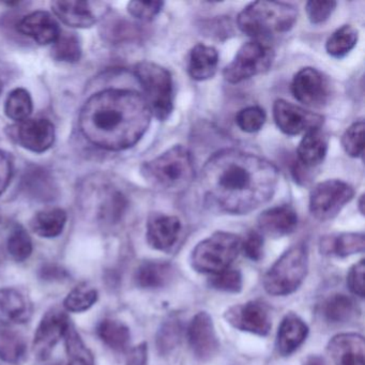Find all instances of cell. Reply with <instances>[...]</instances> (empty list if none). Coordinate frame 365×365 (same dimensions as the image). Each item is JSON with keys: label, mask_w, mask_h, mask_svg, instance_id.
<instances>
[{"label": "cell", "mask_w": 365, "mask_h": 365, "mask_svg": "<svg viewBox=\"0 0 365 365\" xmlns=\"http://www.w3.org/2000/svg\"><path fill=\"white\" fill-rule=\"evenodd\" d=\"M336 8L335 1H322V0H312L307 4V16L313 24H322L326 22Z\"/></svg>", "instance_id": "cell-43"}, {"label": "cell", "mask_w": 365, "mask_h": 365, "mask_svg": "<svg viewBox=\"0 0 365 365\" xmlns=\"http://www.w3.org/2000/svg\"><path fill=\"white\" fill-rule=\"evenodd\" d=\"M209 285L221 292H240L242 289V275L238 270L226 269L211 277Z\"/></svg>", "instance_id": "cell-41"}, {"label": "cell", "mask_w": 365, "mask_h": 365, "mask_svg": "<svg viewBox=\"0 0 365 365\" xmlns=\"http://www.w3.org/2000/svg\"><path fill=\"white\" fill-rule=\"evenodd\" d=\"M39 277L46 282H61L69 277V273L56 264H46L39 269Z\"/></svg>", "instance_id": "cell-46"}, {"label": "cell", "mask_w": 365, "mask_h": 365, "mask_svg": "<svg viewBox=\"0 0 365 365\" xmlns=\"http://www.w3.org/2000/svg\"><path fill=\"white\" fill-rule=\"evenodd\" d=\"M82 56L80 39L76 34L61 33L53 43L52 57L61 63H78Z\"/></svg>", "instance_id": "cell-34"}, {"label": "cell", "mask_w": 365, "mask_h": 365, "mask_svg": "<svg viewBox=\"0 0 365 365\" xmlns=\"http://www.w3.org/2000/svg\"><path fill=\"white\" fill-rule=\"evenodd\" d=\"M364 260H360L350 269L347 275V284L349 289L356 296L364 297Z\"/></svg>", "instance_id": "cell-45"}, {"label": "cell", "mask_w": 365, "mask_h": 365, "mask_svg": "<svg viewBox=\"0 0 365 365\" xmlns=\"http://www.w3.org/2000/svg\"><path fill=\"white\" fill-rule=\"evenodd\" d=\"M104 5L91 1H54L52 10L55 16L70 27L89 29L103 16Z\"/></svg>", "instance_id": "cell-16"}, {"label": "cell", "mask_w": 365, "mask_h": 365, "mask_svg": "<svg viewBox=\"0 0 365 365\" xmlns=\"http://www.w3.org/2000/svg\"><path fill=\"white\" fill-rule=\"evenodd\" d=\"M12 177V163L7 153L0 150V195L6 191Z\"/></svg>", "instance_id": "cell-47"}, {"label": "cell", "mask_w": 365, "mask_h": 365, "mask_svg": "<svg viewBox=\"0 0 365 365\" xmlns=\"http://www.w3.org/2000/svg\"><path fill=\"white\" fill-rule=\"evenodd\" d=\"M33 314V302L24 292L14 287L0 289V322L3 324H26Z\"/></svg>", "instance_id": "cell-17"}, {"label": "cell", "mask_w": 365, "mask_h": 365, "mask_svg": "<svg viewBox=\"0 0 365 365\" xmlns=\"http://www.w3.org/2000/svg\"><path fill=\"white\" fill-rule=\"evenodd\" d=\"M358 31L350 25H344L335 31L326 43V51L334 58H343L358 42Z\"/></svg>", "instance_id": "cell-33"}, {"label": "cell", "mask_w": 365, "mask_h": 365, "mask_svg": "<svg viewBox=\"0 0 365 365\" xmlns=\"http://www.w3.org/2000/svg\"><path fill=\"white\" fill-rule=\"evenodd\" d=\"M180 230L178 217L153 215L147 224V241L153 249L166 251L176 243Z\"/></svg>", "instance_id": "cell-20"}, {"label": "cell", "mask_w": 365, "mask_h": 365, "mask_svg": "<svg viewBox=\"0 0 365 365\" xmlns=\"http://www.w3.org/2000/svg\"><path fill=\"white\" fill-rule=\"evenodd\" d=\"M33 100L29 91L23 88L14 89L8 96L5 112L16 123L27 120L33 113Z\"/></svg>", "instance_id": "cell-35"}, {"label": "cell", "mask_w": 365, "mask_h": 365, "mask_svg": "<svg viewBox=\"0 0 365 365\" xmlns=\"http://www.w3.org/2000/svg\"><path fill=\"white\" fill-rule=\"evenodd\" d=\"M1 264H3V254L0 252V266H1Z\"/></svg>", "instance_id": "cell-51"}, {"label": "cell", "mask_w": 365, "mask_h": 365, "mask_svg": "<svg viewBox=\"0 0 365 365\" xmlns=\"http://www.w3.org/2000/svg\"><path fill=\"white\" fill-rule=\"evenodd\" d=\"M27 354L24 335L11 324L0 322V360L10 364H19Z\"/></svg>", "instance_id": "cell-26"}, {"label": "cell", "mask_w": 365, "mask_h": 365, "mask_svg": "<svg viewBox=\"0 0 365 365\" xmlns=\"http://www.w3.org/2000/svg\"><path fill=\"white\" fill-rule=\"evenodd\" d=\"M151 114L159 120H166L174 108V89L170 71L157 63H138L134 69Z\"/></svg>", "instance_id": "cell-5"}, {"label": "cell", "mask_w": 365, "mask_h": 365, "mask_svg": "<svg viewBox=\"0 0 365 365\" xmlns=\"http://www.w3.org/2000/svg\"><path fill=\"white\" fill-rule=\"evenodd\" d=\"M309 328L305 322L294 314H288L277 331V347L279 354L288 356L305 341Z\"/></svg>", "instance_id": "cell-24"}, {"label": "cell", "mask_w": 365, "mask_h": 365, "mask_svg": "<svg viewBox=\"0 0 365 365\" xmlns=\"http://www.w3.org/2000/svg\"><path fill=\"white\" fill-rule=\"evenodd\" d=\"M97 333L106 346L116 351H125L131 339L129 328L118 320H102L98 326Z\"/></svg>", "instance_id": "cell-30"}, {"label": "cell", "mask_w": 365, "mask_h": 365, "mask_svg": "<svg viewBox=\"0 0 365 365\" xmlns=\"http://www.w3.org/2000/svg\"><path fill=\"white\" fill-rule=\"evenodd\" d=\"M174 266L166 262H145L136 269L134 281L143 289H157L168 285L175 277Z\"/></svg>", "instance_id": "cell-22"}, {"label": "cell", "mask_w": 365, "mask_h": 365, "mask_svg": "<svg viewBox=\"0 0 365 365\" xmlns=\"http://www.w3.org/2000/svg\"><path fill=\"white\" fill-rule=\"evenodd\" d=\"M303 365H326L324 359L319 356H311L304 361Z\"/></svg>", "instance_id": "cell-49"}, {"label": "cell", "mask_w": 365, "mask_h": 365, "mask_svg": "<svg viewBox=\"0 0 365 365\" xmlns=\"http://www.w3.org/2000/svg\"><path fill=\"white\" fill-rule=\"evenodd\" d=\"M18 31L41 46L54 43L61 33L55 19L46 11H36L25 16L19 23Z\"/></svg>", "instance_id": "cell-19"}, {"label": "cell", "mask_w": 365, "mask_h": 365, "mask_svg": "<svg viewBox=\"0 0 365 365\" xmlns=\"http://www.w3.org/2000/svg\"><path fill=\"white\" fill-rule=\"evenodd\" d=\"M307 273V250L294 245L279 257L264 275V287L272 296H287L298 289Z\"/></svg>", "instance_id": "cell-6"}, {"label": "cell", "mask_w": 365, "mask_h": 365, "mask_svg": "<svg viewBox=\"0 0 365 365\" xmlns=\"http://www.w3.org/2000/svg\"><path fill=\"white\" fill-rule=\"evenodd\" d=\"M266 113L258 106L243 108L237 114L236 123L240 130L247 133H255L264 127L266 123Z\"/></svg>", "instance_id": "cell-40"}, {"label": "cell", "mask_w": 365, "mask_h": 365, "mask_svg": "<svg viewBox=\"0 0 365 365\" xmlns=\"http://www.w3.org/2000/svg\"><path fill=\"white\" fill-rule=\"evenodd\" d=\"M328 354L334 365H365L364 339L354 333L336 335L329 343Z\"/></svg>", "instance_id": "cell-18"}, {"label": "cell", "mask_w": 365, "mask_h": 365, "mask_svg": "<svg viewBox=\"0 0 365 365\" xmlns=\"http://www.w3.org/2000/svg\"><path fill=\"white\" fill-rule=\"evenodd\" d=\"M8 136L16 144L36 153L48 151L55 142L54 125L48 119H27L7 130Z\"/></svg>", "instance_id": "cell-10"}, {"label": "cell", "mask_w": 365, "mask_h": 365, "mask_svg": "<svg viewBox=\"0 0 365 365\" xmlns=\"http://www.w3.org/2000/svg\"><path fill=\"white\" fill-rule=\"evenodd\" d=\"M298 19V10L289 4L279 1H255L239 14V29L252 38L287 33Z\"/></svg>", "instance_id": "cell-4"}, {"label": "cell", "mask_w": 365, "mask_h": 365, "mask_svg": "<svg viewBox=\"0 0 365 365\" xmlns=\"http://www.w3.org/2000/svg\"><path fill=\"white\" fill-rule=\"evenodd\" d=\"M274 51L259 41L243 44L234 61L224 69L223 76L230 84H238L270 69Z\"/></svg>", "instance_id": "cell-8"}, {"label": "cell", "mask_w": 365, "mask_h": 365, "mask_svg": "<svg viewBox=\"0 0 365 365\" xmlns=\"http://www.w3.org/2000/svg\"><path fill=\"white\" fill-rule=\"evenodd\" d=\"M127 365H148V347L146 343H140L130 350Z\"/></svg>", "instance_id": "cell-48"}, {"label": "cell", "mask_w": 365, "mask_h": 365, "mask_svg": "<svg viewBox=\"0 0 365 365\" xmlns=\"http://www.w3.org/2000/svg\"><path fill=\"white\" fill-rule=\"evenodd\" d=\"M68 365H95L93 354L85 345L73 324H70L65 333Z\"/></svg>", "instance_id": "cell-32"}, {"label": "cell", "mask_w": 365, "mask_h": 365, "mask_svg": "<svg viewBox=\"0 0 365 365\" xmlns=\"http://www.w3.org/2000/svg\"><path fill=\"white\" fill-rule=\"evenodd\" d=\"M364 195L361 196L360 200H359V209H360L361 213H364Z\"/></svg>", "instance_id": "cell-50"}, {"label": "cell", "mask_w": 365, "mask_h": 365, "mask_svg": "<svg viewBox=\"0 0 365 365\" xmlns=\"http://www.w3.org/2000/svg\"><path fill=\"white\" fill-rule=\"evenodd\" d=\"M22 185L27 195L41 202L54 200L57 194L54 179L42 168H33L27 170L23 177Z\"/></svg>", "instance_id": "cell-27"}, {"label": "cell", "mask_w": 365, "mask_h": 365, "mask_svg": "<svg viewBox=\"0 0 365 365\" xmlns=\"http://www.w3.org/2000/svg\"><path fill=\"white\" fill-rule=\"evenodd\" d=\"M98 290L87 284H81L68 294L63 301V307L72 313L88 311L97 303Z\"/></svg>", "instance_id": "cell-37"}, {"label": "cell", "mask_w": 365, "mask_h": 365, "mask_svg": "<svg viewBox=\"0 0 365 365\" xmlns=\"http://www.w3.org/2000/svg\"><path fill=\"white\" fill-rule=\"evenodd\" d=\"M219 65V54L215 48L197 44L192 48L187 61V72L195 81L212 78Z\"/></svg>", "instance_id": "cell-25"}, {"label": "cell", "mask_w": 365, "mask_h": 365, "mask_svg": "<svg viewBox=\"0 0 365 365\" xmlns=\"http://www.w3.org/2000/svg\"><path fill=\"white\" fill-rule=\"evenodd\" d=\"M151 110L143 96L108 89L87 100L81 110V133L98 148L121 151L138 144L148 130Z\"/></svg>", "instance_id": "cell-2"}, {"label": "cell", "mask_w": 365, "mask_h": 365, "mask_svg": "<svg viewBox=\"0 0 365 365\" xmlns=\"http://www.w3.org/2000/svg\"><path fill=\"white\" fill-rule=\"evenodd\" d=\"M182 324L177 317H170L160 327L157 334L158 351L162 356L170 354L180 343Z\"/></svg>", "instance_id": "cell-36"}, {"label": "cell", "mask_w": 365, "mask_h": 365, "mask_svg": "<svg viewBox=\"0 0 365 365\" xmlns=\"http://www.w3.org/2000/svg\"><path fill=\"white\" fill-rule=\"evenodd\" d=\"M8 252L16 262L29 259L33 253V241L24 227L16 225L10 232L7 242Z\"/></svg>", "instance_id": "cell-38"}, {"label": "cell", "mask_w": 365, "mask_h": 365, "mask_svg": "<svg viewBox=\"0 0 365 365\" xmlns=\"http://www.w3.org/2000/svg\"><path fill=\"white\" fill-rule=\"evenodd\" d=\"M277 182L279 170L274 164L236 149L213 155L200 174L207 202L230 215H247L268 202Z\"/></svg>", "instance_id": "cell-1"}, {"label": "cell", "mask_w": 365, "mask_h": 365, "mask_svg": "<svg viewBox=\"0 0 365 365\" xmlns=\"http://www.w3.org/2000/svg\"><path fill=\"white\" fill-rule=\"evenodd\" d=\"M354 191L341 180L318 183L309 195V211L315 219L328 221L339 215L344 206L354 197Z\"/></svg>", "instance_id": "cell-9"}, {"label": "cell", "mask_w": 365, "mask_h": 365, "mask_svg": "<svg viewBox=\"0 0 365 365\" xmlns=\"http://www.w3.org/2000/svg\"><path fill=\"white\" fill-rule=\"evenodd\" d=\"M187 337L194 356L200 360H211L219 351L220 343L212 318L206 312H200L192 319Z\"/></svg>", "instance_id": "cell-15"}, {"label": "cell", "mask_w": 365, "mask_h": 365, "mask_svg": "<svg viewBox=\"0 0 365 365\" xmlns=\"http://www.w3.org/2000/svg\"><path fill=\"white\" fill-rule=\"evenodd\" d=\"M48 365H63V364H61V363L56 362V363H52V364H48Z\"/></svg>", "instance_id": "cell-52"}, {"label": "cell", "mask_w": 365, "mask_h": 365, "mask_svg": "<svg viewBox=\"0 0 365 365\" xmlns=\"http://www.w3.org/2000/svg\"><path fill=\"white\" fill-rule=\"evenodd\" d=\"M364 121H356L344 133L341 145L350 157H362L364 151Z\"/></svg>", "instance_id": "cell-39"}, {"label": "cell", "mask_w": 365, "mask_h": 365, "mask_svg": "<svg viewBox=\"0 0 365 365\" xmlns=\"http://www.w3.org/2000/svg\"><path fill=\"white\" fill-rule=\"evenodd\" d=\"M164 3L162 1H131L128 5V11L138 20H153L161 12Z\"/></svg>", "instance_id": "cell-42"}, {"label": "cell", "mask_w": 365, "mask_h": 365, "mask_svg": "<svg viewBox=\"0 0 365 365\" xmlns=\"http://www.w3.org/2000/svg\"><path fill=\"white\" fill-rule=\"evenodd\" d=\"M140 170L151 187L168 193L183 191L195 178L193 157L180 145L151 161L145 162Z\"/></svg>", "instance_id": "cell-3"}, {"label": "cell", "mask_w": 365, "mask_h": 365, "mask_svg": "<svg viewBox=\"0 0 365 365\" xmlns=\"http://www.w3.org/2000/svg\"><path fill=\"white\" fill-rule=\"evenodd\" d=\"M292 93L300 103L320 108L330 98V84L322 72L314 68H303L292 80Z\"/></svg>", "instance_id": "cell-13"}, {"label": "cell", "mask_w": 365, "mask_h": 365, "mask_svg": "<svg viewBox=\"0 0 365 365\" xmlns=\"http://www.w3.org/2000/svg\"><path fill=\"white\" fill-rule=\"evenodd\" d=\"M298 225V215L288 205L273 207L258 217V226L270 237H283L292 234Z\"/></svg>", "instance_id": "cell-21"}, {"label": "cell", "mask_w": 365, "mask_h": 365, "mask_svg": "<svg viewBox=\"0 0 365 365\" xmlns=\"http://www.w3.org/2000/svg\"><path fill=\"white\" fill-rule=\"evenodd\" d=\"M273 118L277 128L287 135L307 133L312 129L322 128L324 117L303 110L285 100H277L273 106Z\"/></svg>", "instance_id": "cell-11"}, {"label": "cell", "mask_w": 365, "mask_h": 365, "mask_svg": "<svg viewBox=\"0 0 365 365\" xmlns=\"http://www.w3.org/2000/svg\"><path fill=\"white\" fill-rule=\"evenodd\" d=\"M365 247L364 234H349L339 235L336 238H326L322 240V250L326 254H335L337 256L352 255V254L362 253Z\"/></svg>", "instance_id": "cell-31"}, {"label": "cell", "mask_w": 365, "mask_h": 365, "mask_svg": "<svg viewBox=\"0 0 365 365\" xmlns=\"http://www.w3.org/2000/svg\"><path fill=\"white\" fill-rule=\"evenodd\" d=\"M67 223V213L55 208L40 211L31 221V228L42 238H56L63 232Z\"/></svg>", "instance_id": "cell-28"}, {"label": "cell", "mask_w": 365, "mask_h": 365, "mask_svg": "<svg viewBox=\"0 0 365 365\" xmlns=\"http://www.w3.org/2000/svg\"><path fill=\"white\" fill-rule=\"evenodd\" d=\"M70 324L67 314L57 307L44 314L36 331L33 345L34 354L39 360L50 358L55 346L65 336Z\"/></svg>", "instance_id": "cell-12"}, {"label": "cell", "mask_w": 365, "mask_h": 365, "mask_svg": "<svg viewBox=\"0 0 365 365\" xmlns=\"http://www.w3.org/2000/svg\"><path fill=\"white\" fill-rule=\"evenodd\" d=\"M241 249V240L230 232H217L196 245L191 256L192 267L197 272L217 273L232 264Z\"/></svg>", "instance_id": "cell-7"}, {"label": "cell", "mask_w": 365, "mask_h": 365, "mask_svg": "<svg viewBox=\"0 0 365 365\" xmlns=\"http://www.w3.org/2000/svg\"><path fill=\"white\" fill-rule=\"evenodd\" d=\"M322 315L331 324H345L356 315V305L345 294H333L324 301Z\"/></svg>", "instance_id": "cell-29"}, {"label": "cell", "mask_w": 365, "mask_h": 365, "mask_svg": "<svg viewBox=\"0 0 365 365\" xmlns=\"http://www.w3.org/2000/svg\"><path fill=\"white\" fill-rule=\"evenodd\" d=\"M241 249L245 255L254 262L262 259L264 255V238L257 232H250L245 237V241L241 242Z\"/></svg>", "instance_id": "cell-44"}, {"label": "cell", "mask_w": 365, "mask_h": 365, "mask_svg": "<svg viewBox=\"0 0 365 365\" xmlns=\"http://www.w3.org/2000/svg\"><path fill=\"white\" fill-rule=\"evenodd\" d=\"M225 319L238 330L262 336L268 334L272 327L268 309L258 301H250L230 307L225 313Z\"/></svg>", "instance_id": "cell-14"}, {"label": "cell", "mask_w": 365, "mask_h": 365, "mask_svg": "<svg viewBox=\"0 0 365 365\" xmlns=\"http://www.w3.org/2000/svg\"><path fill=\"white\" fill-rule=\"evenodd\" d=\"M328 151V138L320 128L307 131L297 149L303 168H315L322 163Z\"/></svg>", "instance_id": "cell-23"}, {"label": "cell", "mask_w": 365, "mask_h": 365, "mask_svg": "<svg viewBox=\"0 0 365 365\" xmlns=\"http://www.w3.org/2000/svg\"><path fill=\"white\" fill-rule=\"evenodd\" d=\"M0 220H1V215H0Z\"/></svg>", "instance_id": "cell-53"}]
</instances>
